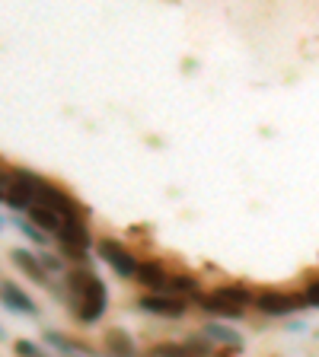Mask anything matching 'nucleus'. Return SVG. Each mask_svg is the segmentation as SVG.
Returning a JSON list of instances; mask_svg holds the SVG:
<instances>
[{"label": "nucleus", "mask_w": 319, "mask_h": 357, "mask_svg": "<svg viewBox=\"0 0 319 357\" xmlns=\"http://www.w3.org/2000/svg\"><path fill=\"white\" fill-rule=\"evenodd\" d=\"M67 294H71V306H74V319L83 326H93L105 316L109 310V290L99 275H93L89 268H77L67 275Z\"/></svg>", "instance_id": "nucleus-1"}, {"label": "nucleus", "mask_w": 319, "mask_h": 357, "mask_svg": "<svg viewBox=\"0 0 319 357\" xmlns=\"http://www.w3.org/2000/svg\"><path fill=\"white\" fill-rule=\"evenodd\" d=\"M96 252H99V259H103L119 278H125V281H128V278H138V268H141V261H138V255H134L128 245H121L119 239H112V236L96 239Z\"/></svg>", "instance_id": "nucleus-2"}, {"label": "nucleus", "mask_w": 319, "mask_h": 357, "mask_svg": "<svg viewBox=\"0 0 319 357\" xmlns=\"http://www.w3.org/2000/svg\"><path fill=\"white\" fill-rule=\"evenodd\" d=\"M255 310L262 312V316H268V319H284V316H290V312H297L306 306L304 294H281V290H262V294H255Z\"/></svg>", "instance_id": "nucleus-3"}, {"label": "nucleus", "mask_w": 319, "mask_h": 357, "mask_svg": "<svg viewBox=\"0 0 319 357\" xmlns=\"http://www.w3.org/2000/svg\"><path fill=\"white\" fill-rule=\"evenodd\" d=\"M138 306H141L144 312H150V316H160V319H182L188 312L186 300L172 297V294H144V297L138 300Z\"/></svg>", "instance_id": "nucleus-4"}, {"label": "nucleus", "mask_w": 319, "mask_h": 357, "mask_svg": "<svg viewBox=\"0 0 319 357\" xmlns=\"http://www.w3.org/2000/svg\"><path fill=\"white\" fill-rule=\"evenodd\" d=\"M0 303L7 306L10 312H20V316H32L36 319L38 312V306H36V300L26 294V290L20 287V284H13V281H0Z\"/></svg>", "instance_id": "nucleus-5"}, {"label": "nucleus", "mask_w": 319, "mask_h": 357, "mask_svg": "<svg viewBox=\"0 0 319 357\" xmlns=\"http://www.w3.org/2000/svg\"><path fill=\"white\" fill-rule=\"evenodd\" d=\"M10 259H13V265L20 268V271L29 278L32 284L52 290V275L45 271V265H42V259H38V255H32L29 249H13V252H10Z\"/></svg>", "instance_id": "nucleus-6"}, {"label": "nucleus", "mask_w": 319, "mask_h": 357, "mask_svg": "<svg viewBox=\"0 0 319 357\" xmlns=\"http://www.w3.org/2000/svg\"><path fill=\"white\" fill-rule=\"evenodd\" d=\"M134 281L141 284V287H147L150 294H166V290H170V271L163 268V261L147 259V261H141Z\"/></svg>", "instance_id": "nucleus-7"}, {"label": "nucleus", "mask_w": 319, "mask_h": 357, "mask_svg": "<svg viewBox=\"0 0 319 357\" xmlns=\"http://www.w3.org/2000/svg\"><path fill=\"white\" fill-rule=\"evenodd\" d=\"M198 306H201V312H208V316H217V319H239L246 310H239V306H233V303H227V300H221L211 290V294H198Z\"/></svg>", "instance_id": "nucleus-8"}, {"label": "nucleus", "mask_w": 319, "mask_h": 357, "mask_svg": "<svg viewBox=\"0 0 319 357\" xmlns=\"http://www.w3.org/2000/svg\"><path fill=\"white\" fill-rule=\"evenodd\" d=\"M103 348L109 357H134L138 351H134V342L128 338V332H121V328H109V332L103 335Z\"/></svg>", "instance_id": "nucleus-9"}, {"label": "nucleus", "mask_w": 319, "mask_h": 357, "mask_svg": "<svg viewBox=\"0 0 319 357\" xmlns=\"http://www.w3.org/2000/svg\"><path fill=\"white\" fill-rule=\"evenodd\" d=\"M26 217H29V220L36 223L42 233H52V236H58V230L64 227V220H61L52 208H42V204H32V208L26 211Z\"/></svg>", "instance_id": "nucleus-10"}, {"label": "nucleus", "mask_w": 319, "mask_h": 357, "mask_svg": "<svg viewBox=\"0 0 319 357\" xmlns=\"http://www.w3.org/2000/svg\"><path fill=\"white\" fill-rule=\"evenodd\" d=\"M214 294L221 300H227V303L239 306V310H246L255 300V294L249 287H243V284H221V287H214Z\"/></svg>", "instance_id": "nucleus-11"}, {"label": "nucleus", "mask_w": 319, "mask_h": 357, "mask_svg": "<svg viewBox=\"0 0 319 357\" xmlns=\"http://www.w3.org/2000/svg\"><path fill=\"white\" fill-rule=\"evenodd\" d=\"M205 338L208 342H217V344H230V348H239L243 344V338H239V332H233L230 326H221V322H208L205 326Z\"/></svg>", "instance_id": "nucleus-12"}, {"label": "nucleus", "mask_w": 319, "mask_h": 357, "mask_svg": "<svg viewBox=\"0 0 319 357\" xmlns=\"http://www.w3.org/2000/svg\"><path fill=\"white\" fill-rule=\"evenodd\" d=\"M42 338H45V344H52V348H58L61 354H80V351H89L87 344H80V342H71V338H64L61 332H54V328H45L42 332Z\"/></svg>", "instance_id": "nucleus-13"}, {"label": "nucleus", "mask_w": 319, "mask_h": 357, "mask_svg": "<svg viewBox=\"0 0 319 357\" xmlns=\"http://www.w3.org/2000/svg\"><path fill=\"white\" fill-rule=\"evenodd\" d=\"M170 294H198V281L192 275H170Z\"/></svg>", "instance_id": "nucleus-14"}, {"label": "nucleus", "mask_w": 319, "mask_h": 357, "mask_svg": "<svg viewBox=\"0 0 319 357\" xmlns=\"http://www.w3.org/2000/svg\"><path fill=\"white\" fill-rule=\"evenodd\" d=\"M13 223H16V230H20L22 236H29L36 245H48V243H52V239L45 236V233L38 230V227H36V223H32V220H22V217H16Z\"/></svg>", "instance_id": "nucleus-15"}, {"label": "nucleus", "mask_w": 319, "mask_h": 357, "mask_svg": "<svg viewBox=\"0 0 319 357\" xmlns=\"http://www.w3.org/2000/svg\"><path fill=\"white\" fill-rule=\"evenodd\" d=\"M13 351H16V354H20V357H48L42 348H38V344L26 342V338H20V342L13 344Z\"/></svg>", "instance_id": "nucleus-16"}, {"label": "nucleus", "mask_w": 319, "mask_h": 357, "mask_svg": "<svg viewBox=\"0 0 319 357\" xmlns=\"http://www.w3.org/2000/svg\"><path fill=\"white\" fill-rule=\"evenodd\" d=\"M300 294H304L306 306H316V310H319V278H313V281L306 284V287L300 290Z\"/></svg>", "instance_id": "nucleus-17"}, {"label": "nucleus", "mask_w": 319, "mask_h": 357, "mask_svg": "<svg viewBox=\"0 0 319 357\" xmlns=\"http://www.w3.org/2000/svg\"><path fill=\"white\" fill-rule=\"evenodd\" d=\"M38 259H42V265H45V271H48V275H58L61 268H64V261H61L58 255H38Z\"/></svg>", "instance_id": "nucleus-18"}, {"label": "nucleus", "mask_w": 319, "mask_h": 357, "mask_svg": "<svg viewBox=\"0 0 319 357\" xmlns=\"http://www.w3.org/2000/svg\"><path fill=\"white\" fill-rule=\"evenodd\" d=\"M3 335H7V332H3V326H0V338H3Z\"/></svg>", "instance_id": "nucleus-19"}, {"label": "nucleus", "mask_w": 319, "mask_h": 357, "mask_svg": "<svg viewBox=\"0 0 319 357\" xmlns=\"http://www.w3.org/2000/svg\"><path fill=\"white\" fill-rule=\"evenodd\" d=\"M221 357H230V354H221Z\"/></svg>", "instance_id": "nucleus-20"}, {"label": "nucleus", "mask_w": 319, "mask_h": 357, "mask_svg": "<svg viewBox=\"0 0 319 357\" xmlns=\"http://www.w3.org/2000/svg\"><path fill=\"white\" fill-rule=\"evenodd\" d=\"M0 227H3V220H0Z\"/></svg>", "instance_id": "nucleus-21"}]
</instances>
